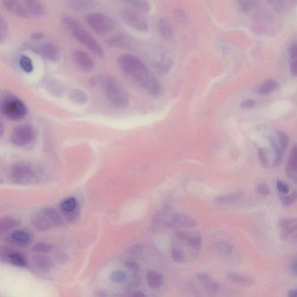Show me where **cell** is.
Returning a JSON list of instances; mask_svg holds the SVG:
<instances>
[{
    "label": "cell",
    "instance_id": "obj_36",
    "mask_svg": "<svg viewBox=\"0 0 297 297\" xmlns=\"http://www.w3.org/2000/svg\"><path fill=\"white\" fill-rule=\"evenodd\" d=\"M124 3L129 8L133 9L138 12L148 13L151 11V5L147 1L132 0V1H125Z\"/></svg>",
    "mask_w": 297,
    "mask_h": 297
},
{
    "label": "cell",
    "instance_id": "obj_28",
    "mask_svg": "<svg viewBox=\"0 0 297 297\" xmlns=\"http://www.w3.org/2000/svg\"><path fill=\"white\" fill-rule=\"evenodd\" d=\"M146 280L148 286L154 289H160L164 283V277L162 274L154 270L147 272Z\"/></svg>",
    "mask_w": 297,
    "mask_h": 297
},
{
    "label": "cell",
    "instance_id": "obj_1",
    "mask_svg": "<svg viewBox=\"0 0 297 297\" xmlns=\"http://www.w3.org/2000/svg\"><path fill=\"white\" fill-rule=\"evenodd\" d=\"M117 62L122 72L131 77L148 95L155 98L163 95V86L140 58L124 54L118 57Z\"/></svg>",
    "mask_w": 297,
    "mask_h": 297
},
{
    "label": "cell",
    "instance_id": "obj_18",
    "mask_svg": "<svg viewBox=\"0 0 297 297\" xmlns=\"http://www.w3.org/2000/svg\"><path fill=\"white\" fill-rule=\"evenodd\" d=\"M73 59L74 63L81 70L86 71L91 70L94 67V62L86 52L77 50L74 51L73 54Z\"/></svg>",
    "mask_w": 297,
    "mask_h": 297
},
{
    "label": "cell",
    "instance_id": "obj_44",
    "mask_svg": "<svg viewBox=\"0 0 297 297\" xmlns=\"http://www.w3.org/2000/svg\"><path fill=\"white\" fill-rule=\"evenodd\" d=\"M297 193L294 192L290 195H282L280 196L281 202L284 206H289L296 201Z\"/></svg>",
    "mask_w": 297,
    "mask_h": 297
},
{
    "label": "cell",
    "instance_id": "obj_29",
    "mask_svg": "<svg viewBox=\"0 0 297 297\" xmlns=\"http://www.w3.org/2000/svg\"><path fill=\"white\" fill-rule=\"evenodd\" d=\"M258 157L260 162L264 167H275V157L269 151L264 148H259L258 150Z\"/></svg>",
    "mask_w": 297,
    "mask_h": 297
},
{
    "label": "cell",
    "instance_id": "obj_12",
    "mask_svg": "<svg viewBox=\"0 0 297 297\" xmlns=\"http://www.w3.org/2000/svg\"><path fill=\"white\" fill-rule=\"evenodd\" d=\"M289 138L288 135L283 131H278L276 136L271 140V144L273 148L274 156H275V166L280 165L282 162L284 155L289 145Z\"/></svg>",
    "mask_w": 297,
    "mask_h": 297
},
{
    "label": "cell",
    "instance_id": "obj_43",
    "mask_svg": "<svg viewBox=\"0 0 297 297\" xmlns=\"http://www.w3.org/2000/svg\"><path fill=\"white\" fill-rule=\"evenodd\" d=\"M12 251L11 248L0 246V262L8 263L9 256Z\"/></svg>",
    "mask_w": 297,
    "mask_h": 297
},
{
    "label": "cell",
    "instance_id": "obj_54",
    "mask_svg": "<svg viewBox=\"0 0 297 297\" xmlns=\"http://www.w3.org/2000/svg\"><path fill=\"white\" fill-rule=\"evenodd\" d=\"M290 272L293 275H297V259L296 258L293 259L290 264Z\"/></svg>",
    "mask_w": 297,
    "mask_h": 297
},
{
    "label": "cell",
    "instance_id": "obj_35",
    "mask_svg": "<svg viewBox=\"0 0 297 297\" xmlns=\"http://www.w3.org/2000/svg\"><path fill=\"white\" fill-rule=\"evenodd\" d=\"M67 4L73 10L82 12L91 8L93 2L89 0H71L67 1Z\"/></svg>",
    "mask_w": 297,
    "mask_h": 297
},
{
    "label": "cell",
    "instance_id": "obj_8",
    "mask_svg": "<svg viewBox=\"0 0 297 297\" xmlns=\"http://www.w3.org/2000/svg\"><path fill=\"white\" fill-rule=\"evenodd\" d=\"M36 173L33 167L25 163H16L9 170V177L12 181L16 183H33L36 179Z\"/></svg>",
    "mask_w": 297,
    "mask_h": 297
},
{
    "label": "cell",
    "instance_id": "obj_7",
    "mask_svg": "<svg viewBox=\"0 0 297 297\" xmlns=\"http://www.w3.org/2000/svg\"><path fill=\"white\" fill-rule=\"evenodd\" d=\"M69 31L77 41L88 48L96 56L99 57H103L104 56V52L97 41L83 29L79 22L70 29Z\"/></svg>",
    "mask_w": 297,
    "mask_h": 297
},
{
    "label": "cell",
    "instance_id": "obj_59",
    "mask_svg": "<svg viewBox=\"0 0 297 297\" xmlns=\"http://www.w3.org/2000/svg\"><path fill=\"white\" fill-rule=\"evenodd\" d=\"M132 297H147V296L143 292L137 291L135 292L133 295H132Z\"/></svg>",
    "mask_w": 297,
    "mask_h": 297
},
{
    "label": "cell",
    "instance_id": "obj_51",
    "mask_svg": "<svg viewBox=\"0 0 297 297\" xmlns=\"http://www.w3.org/2000/svg\"><path fill=\"white\" fill-rule=\"evenodd\" d=\"M256 101L253 99H247L241 103L240 107L244 109L253 108L256 105Z\"/></svg>",
    "mask_w": 297,
    "mask_h": 297
},
{
    "label": "cell",
    "instance_id": "obj_47",
    "mask_svg": "<svg viewBox=\"0 0 297 297\" xmlns=\"http://www.w3.org/2000/svg\"><path fill=\"white\" fill-rule=\"evenodd\" d=\"M276 187L277 190L282 195H288L290 192V188L287 183L282 181V180H277Z\"/></svg>",
    "mask_w": 297,
    "mask_h": 297
},
{
    "label": "cell",
    "instance_id": "obj_13",
    "mask_svg": "<svg viewBox=\"0 0 297 297\" xmlns=\"http://www.w3.org/2000/svg\"><path fill=\"white\" fill-rule=\"evenodd\" d=\"M196 222L189 216L181 213L168 212L166 215L165 226L174 228H192L195 227Z\"/></svg>",
    "mask_w": 297,
    "mask_h": 297
},
{
    "label": "cell",
    "instance_id": "obj_25",
    "mask_svg": "<svg viewBox=\"0 0 297 297\" xmlns=\"http://www.w3.org/2000/svg\"><path fill=\"white\" fill-rule=\"evenodd\" d=\"M131 38L125 34H118L106 41L108 46L112 48H125L130 46Z\"/></svg>",
    "mask_w": 297,
    "mask_h": 297
},
{
    "label": "cell",
    "instance_id": "obj_27",
    "mask_svg": "<svg viewBox=\"0 0 297 297\" xmlns=\"http://www.w3.org/2000/svg\"><path fill=\"white\" fill-rule=\"evenodd\" d=\"M46 87L48 91L56 97H62L65 92V87L57 80H48L46 83Z\"/></svg>",
    "mask_w": 297,
    "mask_h": 297
},
{
    "label": "cell",
    "instance_id": "obj_39",
    "mask_svg": "<svg viewBox=\"0 0 297 297\" xmlns=\"http://www.w3.org/2000/svg\"><path fill=\"white\" fill-rule=\"evenodd\" d=\"M236 6L238 11L243 13L252 12L256 8L257 3L254 1H236Z\"/></svg>",
    "mask_w": 297,
    "mask_h": 297
},
{
    "label": "cell",
    "instance_id": "obj_58",
    "mask_svg": "<svg viewBox=\"0 0 297 297\" xmlns=\"http://www.w3.org/2000/svg\"><path fill=\"white\" fill-rule=\"evenodd\" d=\"M5 127L4 123L2 121L1 118H0V138H1L3 134L4 133Z\"/></svg>",
    "mask_w": 297,
    "mask_h": 297
},
{
    "label": "cell",
    "instance_id": "obj_19",
    "mask_svg": "<svg viewBox=\"0 0 297 297\" xmlns=\"http://www.w3.org/2000/svg\"><path fill=\"white\" fill-rule=\"evenodd\" d=\"M5 7L16 15L21 18H31L30 12L26 6L24 1H17V0H6L3 2Z\"/></svg>",
    "mask_w": 297,
    "mask_h": 297
},
{
    "label": "cell",
    "instance_id": "obj_45",
    "mask_svg": "<svg viewBox=\"0 0 297 297\" xmlns=\"http://www.w3.org/2000/svg\"><path fill=\"white\" fill-rule=\"evenodd\" d=\"M125 266L126 267H127V268L129 270H130L132 272L138 273L139 272H140V267L137 262H135V261L128 260L125 261Z\"/></svg>",
    "mask_w": 297,
    "mask_h": 297
},
{
    "label": "cell",
    "instance_id": "obj_20",
    "mask_svg": "<svg viewBox=\"0 0 297 297\" xmlns=\"http://www.w3.org/2000/svg\"><path fill=\"white\" fill-rule=\"evenodd\" d=\"M38 53L42 56L46 58L51 62H56L60 58V51L59 48L56 44L48 42L40 45L38 48Z\"/></svg>",
    "mask_w": 297,
    "mask_h": 297
},
{
    "label": "cell",
    "instance_id": "obj_37",
    "mask_svg": "<svg viewBox=\"0 0 297 297\" xmlns=\"http://www.w3.org/2000/svg\"><path fill=\"white\" fill-rule=\"evenodd\" d=\"M277 84L276 80L268 79L265 82L258 90V93L261 95L270 94L277 89Z\"/></svg>",
    "mask_w": 297,
    "mask_h": 297
},
{
    "label": "cell",
    "instance_id": "obj_22",
    "mask_svg": "<svg viewBox=\"0 0 297 297\" xmlns=\"http://www.w3.org/2000/svg\"><path fill=\"white\" fill-rule=\"evenodd\" d=\"M227 277L231 282L238 285L248 287L251 286L256 283V280L254 277L247 274L229 272L227 274Z\"/></svg>",
    "mask_w": 297,
    "mask_h": 297
},
{
    "label": "cell",
    "instance_id": "obj_41",
    "mask_svg": "<svg viewBox=\"0 0 297 297\" xmlns=\"http://www.w3.org/2000/svg\"><path fill=\"white\" fill-rule=\"evenodd\" d=\"M19 64L25 72L31 73L33 70V64L30 58L22 56L19 59Z\"/></svg>",
    "mask_w": 297,
    "mask_h": 297
},
{
    "label": "cell",
    "instance_id": "obj_46",
    "mask_svg": "<svg viewBox=\"0 0 297 297\" xmlns=\"http://www.w3.org/2000/svg\"><path fill=\"white\" fill-rule=\"evenodd\" d=\"M256 190L257 193L263 196H267L270 193L269 187L264 183L258 184L256 186Z\"/></svg>",
    "mask_w": 297,
    "mask_h": 297
},
{
    "label": "cell",
    "instance_id": "obj_3",
    "mask_svg": "<svg viewBox=\"0 0 297 297\" xmlns=\"http://www.w3.org/2000/svg\"><path fill=\"white\" fill-rule=\"evenodd\" d=\"M222 287L208 273L195 274L188 283V289L194 297H222Z\"/></svg>",
    "mask_w": 297,
    "mask_h": 297
},
{
    "label": "cell",
    "instance_id": "obj_49",
    "mask_svg": "<svg viewBox=\"0 0 297 297\" xmlns=\"http://www.w3.org/2000/svg\"><path fill=\"white\" fill-rule=\"evenodd\" d=\"M7 31L6 22L4 19L0 16V43L4 40Z\"/></svg>",
    "mask_w": 297,
    "mask_h": 297
},
{
    "label": "cell",
    "instance_id": "obj_17",
    "mask_svg": "<svg viewBox=\"0 0 297 297\" xmlns=\"http://www.w3.org/2000/svg\"><path fill=\"white\" fill-rule=\"evenodd\" d=\"M78 203L74 197H69L61 203L60 209L67 220L73 221L78 217Z\"/></svg>",
    "mask_w": 297,
    "mask_h": 297
},
{
    "label": "cell",
    "instance_id": "obj_50",
    "mask_svg": "<svg viewBox=\"0 0 297 297\" xmlns=\"http://www.w3.org/2000/svg\"><path fill=\"white\" fill-rule=\"evenodd\" d=\"M143 250V247L141 245H134L128 248V253L132 256H136L140 255Z\"/></svg>",
    "mask_w": 297,
    "mask_h": 297
},
{
    "label": "cell",
    "instance_id": "obj_26",
    "mask_svg": "<svg viewBox=\"0 0 297 297\" xmlns=\"http://www.w3.org/2000/svg\"><path fill=\"white\" fill-rule=\"evenodd\" d=\"M31 222L34 227L40 231L50 230L54 227L49 219L42 212L34 215Z\"/></svg>",
    "mask_w": 297,
    "mask_h": 297
},
{
    "label": "cell",
    "instance_id": "obj_32",
    "mask_svg": "<svg viewBox=\"0 0 297 297\" xmlns=\"http://www.w3.org/2000/svg\"><path fill=\"white\" fill-rule=\"evenodd\" d=\"M42 212L49 219L53 227H59L64 224L62 216L56 209L52 208H46Z\"/></svg>",
    "mask_w": 297,
    "mask_h": 297
},
{
    "label": "cell",
    "instance_id": "obj_10",
    "mask_svg": "<svg viewBox=\"0 0 297 297\" xmlns=\"http://www.w3.org/2000/svg\"><path fill=\"white\" fill-rule=\"evenodd\" d=\"M120 17L126 25L141 33H147L149 30V26L140 12L134 9L126 7L121 9Z\"/></svg>",
    "mask_w": 297,
    "mask_h": 297
},
{
    "label": "cell",
    "instance_id": "obj_16",
    "mask_svg": "<svg viewBox=\"0 0 297 297\" xmlns=\"http://www.w3.org/2000/svg\"><path fill=\"white\" fill-rule=\"evenodd\" d=\"M173 66V60L169 54L165 51L158 54L156 59L153 60V66L157 73L165 75L169 73Z\"/></svg>",
    "mask_w": 297,
    "mask_h": 297
},
{
    "label": "cell",
    "instance_id": "obj_21",
    "mask_svg": "<svg viewBox=\"0 0 297 297\" xmlns=\"http://www.w3.org/2000/svg\"><path fill=\"white\" fill-rule=\"evenodd\" d=\"M10 240L16 246L26 248L30 246L33 237L27 231L19 230L13 232L10 236Z\"/></svg>",
    "mask_w": 297,
    "mask_h": 297
},
{
    "label": "cell",
    "instance_id": "obj_34",
    "mask_svg": "<svg viewBox=\"0 0 297 297\" xmlns=\"http://www.w3.org/2000/svg\"><path fill=\"white\" fill-rule=\"evenodd\" d=\"M19 224L18 219L11 217L0 218V235L17 227Z\"/></svg>",
    "mask_w": 297,
    "mask_h": 297
},
{
    "label": "cell",
    "instance_id": "obj_48",
    "mask_svg": "<svg viewBox=\"0 0 297 297\" xmlns=\"http://www.w3.org/2000/svg\"><path fill=\"white\" fill-rule=\"evenodd\" d=\"M176 18L178 21L182 23H186L188 21V15L186 14L185 11L182 9H177L175 12Z\"/></svg>",
    "mask_w": 297,
    "mask_h": 297
},
{
    "label": "cell",
    "instance_id": "obj_38",
    "mask_svg": "<svg viewBox=\"0 0 297 297\" xmlns=\"http://www.w3.org/2000/svg\"><path fill=\"white\" fill-rule=\"evenodd\" d=\"M242 193L237 192L231 193L228 195H222L216 197L215 202L218 204H228V203H234L241 198Z\"/></svg>",
    "mask_w": 297,
    "mask_h": 297
},
{
    "label": "cell",
    "instance_id": "obj_11",
    "mask_svg": "<svg viewBox=\"0 0 297 297\" xmlns=\"http://www.w3.org/2000/svg\"><path fill=\"white\" fill-rule=\"evenodd\" d=\"M35 137V131L30 124L18 126L13 131L11 139L12 143L17 146L22 147L31 143Z\"/></svg>",
    "mask_w": 297,
    "mask_h": 297
},
{
    "label": "cell",
    "instance_id": "obj_15",
    "mask_svg": "<svg viewBox=\"0 0 297 297\" xmlns=\"http://www.w3.org/2000/svg\"><path fill=\"white\" fill-rule=\"evenodd\" d=\"M31 264L37 272L47 273L53 268L54 261L53 258L46 254L35 253L31 258Z\"/></svg>",
    "mask_w": 297,
    "mask_h": 297
},
{
    "label": "cell",
    "instance_id": "obj_31",
    "mask_svg": "<svg viewBox=\"0 0 297 297\" xmlns=\"http://www.w3.org/2000/svg\"><path fill=\"white\" fill-rule=\"evenodd\" d=\"M24 1L31 17H40L44 14V6L39 1L34 0H24Z\"/></svg>",
    "mask_w": 297,
    "mask_h": 297
},
{
    "label": "cell",
    "instance_id": "obj_4",
    "mask_svg": "<svg viewBox=\"0 0 297 297\" xmlns=\"http://www.w3.org/2000/svg\"><path fill=\"white\" fill-rule=\"evenodd\" d=\"M102 86L106 98L113 106L120 109L127 107L130 98L120 81L113 77H105L102 80Z\"/></svg>",
    "mask_w": 297,
    "mask_h": 297
},
{
    "label": "cell",
    "instance_id": "obj_5",
    "mask_svg": "<svg viewBox=\"0 0 297 297\" xmlns=\"http://www.w3.org/2000/svg\"><path fill=\"white\" fill-rule=\"evenodd\" d=\"M85 20L93 31L105 35L114 30L115 22L109 16L101 13L92 12L86 15Z\"/></svg>",
    "mask_w": 297,
    "mask_h": 297
},
{
    "label": "cell",
    "instance_id": "obj_2",
    "mask_svg": "<svg viewBox=\"0 0 297 297\" xmlns=\"http://www.w3.org/2000/svg\"><path fill=\"white\" fill-rule=\"evenodd\" d=\"M202 245V236L198 232H177L172 249L173 260L180 264L191 262L199 256Z\"/></svg>",
    "mask_w": 297,
    "mask_h": 297
},
{
    "label": "cell",
    "instance_id": "obj_23",
    "mask_svg": "<svg viewBox=\"0 0 297 297\" xmlns=\"http://www.w3.org/2000/svg\"><path fill=\"white\" fill-rule=\"evenodd\" d=\"M297 145H295L290 153L286 167V174L287 177L294 182H297Z\"/></svg>",
    "mask_w": 297,
    "mask_h": 297
},
{
    "label": "cell",
    "instance_id": "obj_40",
    "mask_svg": "<svg viewBox=\"0 0 297 297\" xmlns=\"http://www.w3.org/2000/svg\"><path fill=\"white\" fill-rule=\"evenodd\" d=\"M53 249V247L51 245L44 242H39L34 245L32 251L34 253L37 254H47Z\"/></svg>",
    "mask_w": 297,
    "mask_h": 297
},
{
    "label": "cell",
    "instance_id": "obj_33",
    "mask_svg": "<svg viewBox=\"0 0 297 297\" xmlns=\"http://www.w3.org/2000/svg\"><path fill=\"white\" fill-rule=\"evenodd\" d=\"M8 264L24 268L28 266V260L24 254L13 250L9 256Z\"/></svg>",
    "mask_w": 297,
    "mask_h": 297
},
{
    "label": "cell",
    "instance_id": "obj_57",
    "mask_svg": "<svg viewBox=\"0 0 297 297\" xmlns=\"http://www.w3.org/2000/svg\"><path fill=\"white\" fill-rule=\"evenodd\" d=\"M287 296L288 297H297V289H292L290 290L288 293H287Z\"/></svg>",
    "mask_w": 297,
    "mask_h": 297
},
{
    "label": "cell",
    "instance_id": "obj_56",
    "mask_svg": "<svg viewBox=\"0 0 297 297\" xmlns=\"http://www.w3.org/2000/svg\"><path fill=\"white\" fill-rule=\"evenodd\" d=\"M270 4H272V5L274 8L277 9H280L282 6V1H270Z\"/></svg>",
    "mask_w": 297,
    "mask_h": 297
},
{
    "label": "cell",
    "instance_id": "obj_24",
    "mask_svg": "<svg viewBox=\"0 0 297 297\" xmlns=\"http://www.w3.org/2000/svg\"><path fill=\"white\" fill-rule=\"evenodd\" d=\"M157 27L161 36L164 40H170L174 36V30L172 24L168 19L161 18L157 21Z\"/></svg>",
    "mask_w": 297,
    "mask_h": 297
},
{
    "label": "cell",
    "instance_id": "obj_53",
    "mask_svg": "<svg viewBox=\"0 0 297 297\" xmlns=\"http://www.w3.org/2000/svg\"><path fill=\"white\" fill-rule=\"evenodd\" d=\"M297 44L295 43L292 45L291 47L290 48V59H295V58H297Z\"/></svg>",
    "mask_w": 297,
    "mask_h": 297
},
{
    "label": "cell",
    "instance_id": "obj_30",
    "mask_svg": "<svg viewBox=\"0 0 297 297\" xmlns=\"http://www.w3.org/2000/svg\"><path fill=\"white\" fill-rule=\"evenodd\" d=\"M68 96L71 102L79 105L86 104L89 100V96L86 92L77 89L70 90Z\"/></svg>",
    "mask_w": 297,
    "mask_h": 297
},
{
    "label": "cell",
    "instance_id": "obj_14",
    "mask_svg": "<svg viewBox=\"0 0 297 297\" xmlns=\"http://www.w3.org/2000/svg\"><path fill=\"white\" fill-rule=\"evenodd\" d=\"M297 219L283 218L279 221L281 229L280 238L283 241L290 240L292 243L297 242Z\"/></svg>",
    "mask_w": 297,
    "mask_h": 297
},
{
    "label": "cell",
    "instance_id": "obj_55",
    "mask_svg": "<svg viewBox=\"0 0 297 297\" xmlns=\"http://www.w3.org/2000/svg\"><path fill=\"white\" fill-rule=\"evenodd\" d=\"M44 37L43 33H40V32H37V33H34L32 35V38L34 40H39L42 39Z\"/></svg>",
    "mask_w": 297,
    "mask_h": 297
},
{
    "label": "cell",
    "instance_id": "obj_6",
    "mask_svg": "<svg viewBox=\"0 0 297 297\" xmlns=\"http://www.w3.org/2000/svg\"><path fill=\"white\" fill-rule=\"evenodd\" d=\"M212 245L216 253L222 259L228 262H237L239 260L238 254L236 251L234 245L227 237L222 235H217L213 238Z\"/></svg>",
    "mask_w": 297,
    "mask_h": 297
},
{
    "label": "cell",
    "instance_id": "obj_52",
    "mask_svg": "<svg viewBox=\"0 0 297 297\" xmlns=\"http://www.w3.org/2000/svg\"><path fill=\"white\" fill-rule=\"evenodd\" d=\"M290 72L294 77L297 76V58L290 59Z\"/></svg>",
    "mask_w": 297,
    "mask_h": 297
},
{
    "label": "cell",
    "instance_id": "obj_9",
    "mask_svg": "<svg viewBox=\"0 0 297 297\" xmlns=\"http://www.w3.org/2000/svg\"><path fill=\"white\" fill-rule=\"evenodd\" d=\"M1 111L12 120H21L27 114V108L20 99L14 96H6L1 105Z\"/></svg>",
    "mask_w": 297,
    "mask_h": 297
},
{
    "label": "cell",
    "instance_id": "obj_42",
    "mask_svg": "<svg viewBox=\"0 0 297 297\" xmlns=\"http://www.w3.org/2000/svg\"><path fill=\"white\" fill-rule=\"evenodd\" d=\"M111 279L112 282L121 283L125 282L127 279V274L121 270H115L111 274Z\"/></svg>",
    "mask_w": 297,
    "mask_h": 297
}]
</instances>
